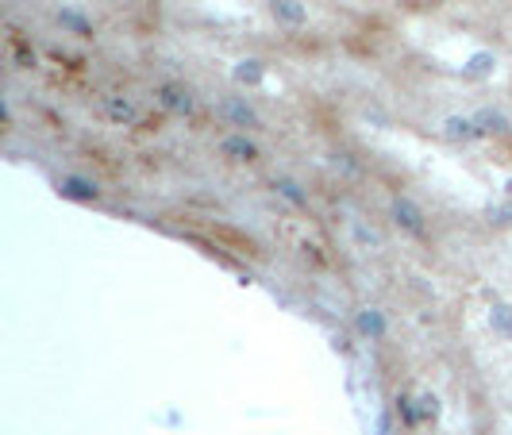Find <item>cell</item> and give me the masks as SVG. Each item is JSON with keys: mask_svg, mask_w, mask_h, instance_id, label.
Segmentation results:
<instances>
[{"mask_svg": "<svg viewBox=\"0 0 512 435\" xmlns=\"http://www.w3.org/2000/svg\"><path fill=\"white\" fill-rule=\"evenodd\" d=\"M270 12L289 27H301L308 20V12H305V4H301V0H270Z\"/></svg>", "mask_w": 512, "mask_h": 435, "instance_id": "cell-1", "label": "cell"}, {"mask_svg": "<svg viewBox=\"0 0 512 435\" xmlns=\"http://www.w3.org/2000/svg\"><path fill=\"white\" fill-rule=\"evenodd\" d=\"M162 104H166V108H174V112H189V108H193V97H189V89L166 85V89H162Z\"/></svg>", "mask_w": 512, "mask_h": 435, "instance_id": "cell-2", "label": "cell"}, {"mask_svg": "<svg viewBox=\"0 0 512 435\" xmlns=\"http://www.w3.org/2000/svg\"><path fill=\"white\" fill-rule=\"evenodd\" d=\"M397 220H401L405 228L420 231V216H416V208H412L409 201H397Z\"/></svg>", "mask_w": 512, "mask_h": 435, "instance_id": "cell-3", "label": "cell"}, {"mask_svg": "<svg viewBox=\"0 0 512 435\" xmlns=\"http://www.w3.org/2000/svg\"><path fill=\"white\" fill-rule=\"evenodd\" d=\"M224 151L235 154L239 162H243V158H247V162L255 158V147H251V143H243V139H228V143H224Z\"/></svg>", "mask_w": 512, "mask_h": 435, "instance_id": "cell-4", "label": "cell"}, {"mask_svg": "<svg viewBox=\"0 0 512 435\" xmlns=\"http://www.w3.org/2000/svg\"><path fill=\"white\" fill-rule=\"evenodd\" d=\"M108 112H112V120H131V116H135L131 101H112L108 104Z\"/></svg>", "mask_w": 512, "mask_h": 435, "instance_id": "cell-5", "label": "cell"}, {"mask_svg": "<svg viewBox=\"0 0 512 435\" xmlns=\"http://www.w3.org/2000/svg\"><path fill=\"white\" fill-rule=\"evenodd\" d=\"M66 193H74V197H85V201H89V197H97V189H89V185H85V181H66Z\"/></svg>", "mask_w": 512, "mask_h": 435, "instance_id": "cell-6", "label": "cell"}, {"mask_svg": "<svg viewBox=\"0 0 512 435\" xmlns=\"http://www.w3.org/2000/svg\"><path fill=\"white\" fill-rule=\"evenodd\" d=\"M58 20H62V24H66V27H74V31H81V35H89V24H85L81 16H74V12H62Z\"/></svg>", "mask_w": 512, "mask_h": 435, "instance_id": "cell-7", "label": "cell"}, {"mask_svg": "<svg viewBox=\"0 0 512 435\" xmlns=\"http://www.w3.org/2000/svg\"><path fill=\"white\" fill-rule=\"evenodd\" d=\"M258 74H262V70H258V62H243V66L235 70V77H239V81H258Z\"/></svg>", "mask_w": 512, "mask_h": 435, "instance_id": "cell-8", "label": "cell"}, {"mask_svg": "<svg viewBox=\"0 0 512 435\" xmlns=\"http://www.w3.org/2000/svg\"><path fill=\"white\" fill-rule=\"evenodd\" d=\"M497 328L505 335H512V312L509 308H497Z\"/></svg>", "mask_w": 512, "mask_h": 435, "instance_id": "cell-9", "label": "cell"}, {"mask_svg": "<svg viewBox=\"0 0 512 435\" xmlns=\"http://www.w3.org/2000/svg\"><path fill=\"white\" fill-rule=\"evenodd\" d=\"M228 112H231V116H235V120H243V124H255V116H251V112H247L243 104H231Z\"/></svg>", "mask_w": 512, "mask_h": 435, "instance_id": "cell-10", "label": "cell"}, {"mask_svg": "<svg viewBox=\"0 0 512 435\" xmlns=\"http://www.w3.org/2000/svg\"><path fill=\"white\" fill-rule=\"evenodd\" d=\"M447 128H451V135H462V139H466V135H474V131H470V124H466V120H451Z\"/></svg>", "mask_w": 512, "mask_h": 435, "instance_id": "cell-11", "label": "cell"}]
</instances>
